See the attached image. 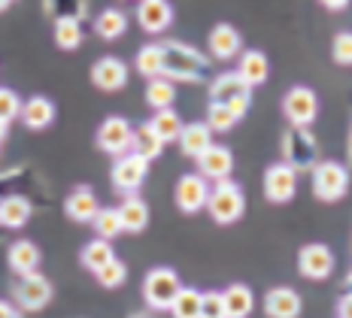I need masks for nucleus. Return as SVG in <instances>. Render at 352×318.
Masks as SVG:
<instances>
[{"instance_id": "nucleus-1", "label": "nucleus", "mask_w": 352, "mask_h": 318, "mask_svg": "<svg viewBox=\"0 0 352 318\" xmlns=\"http://www.w3.org/2000/svg\"><path fill=\"white\" fill-rule=\"evenodd\" d=\"M161 46V76H167L170 82H207L210 76V58L201 49L188 46L182 40H164Z\"/></svg>"}, {"instance_id": "nucleus-2", "label": "nucleus", "mask_w": 352, "mask_h": 318, "mask_svg": "<svg viewBox=\"0 0 352 318\" xmlns=\"http://www.w3.org/2000/svg\"><path fill=\"white\" fill-rule=\"evenodd\" d=\"M280 152H283V161L295 170V173H310V170L319 164V139L310 128L289 124V128L283 130Z\"/></svg>"}, {"instance_id": "nucleus-3", "label": "nucleus", "mask_w": 352, "mask_h": 318, "mask_svg": "<svg viewBox=\"0 0 352 318\" xmlns=\"http://www.w3.org/2000/svg\"><path fill=\"white\" fill-rule=\"evenodd\" d=\"M207 212L216 225H234L243 218L246 212V194L234 179H219L212 182L210 197H207Z\"/></svg>"}, {"instance_id": "nucleus-4", "label": "nucleus", "mask_w": 352, "mask_h": 318, "mask_svg": "<svg viewBox=\"0 0 352 318\" xmlns=\"http://www.w3.org/2000/svg\"><path fill=\"white\" fill-rule=\"evenodd\" d=\"M310 185L319 203H337L349 191V167L340 161H319L310 170Z\"/></svg>"}, {"instance_id": "nucleus-5", "label": "nucleus", "mask_w": 352, "mask_h": 318, "mask_svg": "<svg viewBox=\"0 0 352 318\" xmlns=\"http://www.w3.org/2000/svg\"><path fill=\"white\" fill-rule=\"evenodd\" d=\"M210 100L212 103H225L234 109V115L243 118L252 106V88L246 85V79L237 70H225L219 76H212L210 82Z\"/></svg>"}, {"instance_id": "nucleus-6", "label": "nucleus", "mask_w": 352, "mask_h": 318, "mask_svg": "<svg viewBox=\"0 0 352 318\" xmlns=\"http://www.w3.org/2000/svg\"><path fill=\"white\" fill-rule=\"evenodd\" d=\"M179 288H182V282H179V276H176V270L155 267L146 273V279H143V300L152 313H167L173 297L179 294Z\"/></svg>"}, {"instance_id": "nucleus-7", "label": "nucleus", "mask_w": 352, "mask_h": 318, "mask_svg": "<svg viewBox=\"0 0 352 318\" xmlns=\"http://www.w3.org/2000/svg\"><path fill=\"white\" fill-rule=\"evenodd\" d=\"M283 115L289 124H298V128H310L319 115V98L313 88L307 85H292L289 91L283 94Z\"/></svg>"}, {"instance_id": "nucleus-8", "label": "nucleus", "mask_w": 352, "mask_h": 318, "mask_svg": "<svg viewBox=\"0 0 352 318\" xmlns=\"http://www.w3.org/2000/svg\"><path fill=\"white\" fill-rule=\"evenodd\" d=\"M149 176V161L140 158L134 152H124L116 158L113 170H109V179H113V188L122 191V194H137L140 185Z\"/></svg>"}, {"instance_id": "nucleus-9", "label": "nucleus", "mask_w": 352, "mask_h": 318, "mask_svg": "<svg viewBox=\"0 0 352 318\" xmlns=\"http://www.w3.org/2000/svg\"><path fill=\"white\" fill-rule=\"evenodd\" d=\"M12 297H16L19 309H25V313H40L52 300V282L40 270H34L28 276H19L16 288H12Z\"/></svg>"}, {"instance_id": "nucleus-10", "label": "nucleus", "mask_w": 352, "mask_h": 318, "mask_svg": "<svg viewBox=\"0 0 352 318\" xmlns=\"http://www.w3.org/2000/svg\"><path fill=\"white\" fill-rule=\"evenodd\" d=\"M264 197L270 203L283 206V203H292V197L298 194V173L292 170L285 161H276L264 170Z\"/></svg>"}, {"instance_id": "nucleus-11", "label": "nucleus", "mask_w": 352, "mask_h": 318, "mask_svg": "<svg viewBox=\"0 0 352 318\" xmlns=\"http://www.w3.org/2000/svg\"><path fill=\"white\" fill-rule=\"evenodd\" d=\"M207 197H210V182L201 173L179 176V182L173 188V201L186 216H197L201 209H207Z\"/></svg>"}, {"instance_id": "nucleus-12", "label": "nucleus", "mask_w": 352, "mask_h": 318, "mask_svg": "<svg viewBox=\"0 0 352 318\" xmlns=\"http://www.w3.org/2000/svg\"><path fill=\"white\" fill-rule=\"evenodd\" d=\"M298 273L310 282H325L334 273V251L322 242H307L298 251Z\"/></svg>"}, {"instance_id": "nucleus-13", "label": "nucleus", "mask_w": 352, "mask_h": 318, "mask_svg": "<svg viewBox=\"0 0 352 318\" xmlns=\"http://www.w3.org/2000/svg\"><path fill=\"white\" fill-rule=\"evenodd\" d=\"M131 134H134V128H131L128 118L109 115L98 128V149L113 155V158H119V155L131 152Z\"/></svg>"}, {"instance_id": "nucleus-14", "label": "nucleus", "mask_w": 352, "mask_h": 318, "mask_svg": "<svg viewBox=\"0 0 352 318\" xmlns=\"http://www.w3.org/2000/svg\"><path fill=\"white\" fill-rule=\"evenodd\" d=\"M91 85L100 88V91L113 94V91H122L128 85V64L116 55H104L91 64Z\"/></svg>"}, {"instance_id": "nucleus-15", "label": "nucleus", "mask_w": 352, "mask_h": 318, "mask_svg": "<svg viewBox=\"0 0 352 318\" xmlns=\"http://www.w3.org/2000/svg\"><path fill=\"white\" fill-rule=\"evenodd\" d=\"M197 173L204 176L207 182H219V179H231L234 170V155L228 146H207L201 155H197Z\"/></svg>"}, {"instance_id": "nucleus-16", "label": "nucleus", "mask_w": 352, "mask_h": 318, "mask_svg": "<svg viewBox=\"0 0 352 318\" xmlns=\"http://www.w3.org/2000/svg\"><path fill=\"white\" fill-rule=\"evenodd\" d=\"M207 49L216 61H234V58L243 52V36H240V31L234 25H228V21H219L207 36Z\"/></svg>"}, {"instance_id": "nucleus-17", "label": "nucleus", "mask_w": 352, "mask_h": 318, "mask_svg": "<svg viewBox=\"0 0 352 318\" xmlns=\"http://www.w3.org/2000/svg\"><path fill=\"white\" fill-rule=\"evenodd\" d=\"M261 306H264V315L267 318H298L300 309H304V300H300V294L295 288L276 285L264 294Z\"/></svg>"}, {"instance_id": "nucleus-18", "label": "nucleus", "mask_w": 352, "mask_h": 318, "mask_svg": "<svg viewBox=\"0 0 352 318\" xmlns=\"http://www.w3.org/2000/svg\"><path fill=\"white\" fill-rule=\"evenodd\" d=\"M137 25L146 34H164L173 25V6L167 0H140L137 3Z\"/></svg>"}, {"instance_id": "nucleus-19", "label": "nucleus", "mask_w": 352, "mask_h": 318, "mask_svg": "<svg viewBox=\"0 0 352 318\" xmlns=\"http://www.w3.org/2000/svg\"><path fill=\"white\" fill-rule=\"evenodd\" d=\"M100 203L98 197H94V191L88 188V185H76V188L67 194V201H64V216L70 221H76V225H85V221H91L98 216Z\"/></svg>"}, {"instance_id": "nucleus-20", "label": "nucleus", "mask_w": 352, "mask_h": 318, "mask_svg": "<svg viewBox=\"0 0 352 318\" xmlns=\"http://www.w3.org/2000/svg\"><path fill=\"white\" fill-rule=\"evenodd\" d=\"M237 73L246 79V85L249 88H258L267 82V76H270V61H267V55L258 49H246V52H240L237 55Z\"/></svg>"}, {"instance_id": "nucleus-21", "label": "nucleus", "mask_w": 352, "mask_h": 318, "mask_svg": "<svg viewBox=\"0 0 352 318\" xmlns=\"http://www.w3.org/2000/svg\"><path fill=\"white\" fill-rule=\"evenodd\" d=\"M176 143H179V152L186 155V158L195 161L207 146H212V130L207 122H188V124H182Z\"/></svg>"}, {"instance_id": "nucleus-22", "label": "nucleus", "mask_w": 352, "mask_h": 318, "mask_svg": "<svg viewBox=\"0 0 352 318\" xmlns=\"http://www.w3.org/2000/svg\"><path fill=\"white\" fill-rule=\"evenodd\" d=\"M21 124H25L28 130H46L49 124L55 122V103L49 98H43V94H36L28 103H21Z\"/></svg>"}, {"instance_id": "nucleus-23", "label": "nucleus", "mask_w": 352, "mask_h": 318, "mask_svg": "<svg viewBox=\"0 0 352 318\" xmlns=\"http://www.w3.org/2000/svg\"><path fill=\"white\" fill-rule=\"evenodd\" d=\"M122 218V231L124 234H143L146 225H149V206H146L143 197L137 194H124V201L116 206Z\"/></svg>"}, {"instance_id": "nucleus-24", "label": "nucleus", "mask_w": 352, "mask_h": 318, "mask_svg": "<svg viewBox=\"0 0 352 318\" xmlns=\"http://www.w3.org/2000/svg\"><path fill=\"white\" fill-rule=\"evenodd\" d=\"M31 212H34V206L28 197H21V194L0 197V225H3V231L6 227H10V231L25 227L28 221H31Z\"/></svg>"}, {"instance_id": "nucleus-25", "label": "nucleus", "mask_w": 352, "mask_h": 318, "mask_svg": "<svg viewBox=\"0 0 352 318\" xmlns=\"http://www.w3.org/2000/svg\"><path fill=\"white\" fill-rule=\"evenodd\" d=\"M40 261H43V255H40V249H36V242H31V240H16L10 246V251H6V264H10L12 273H19V276L34 273L40 267Z\"/></svg>"}, {"instance_id": "nucleus-26", "label": "nucleus", "mask_w": 352, "mask_h": 318, "mask_svg": "<svg viewBox=\"0 0 352 318\" xmlns=\"http://www.w3.org/2000/svg\"><path fill=\"white\" fill-rule=\"evenodd\" d=\"M222 300H225V318H249L255 309V294L243 282H234L225 288Z\"/></svg>"}, {"instance_id": "nucleus-27", "label": "nucleus", "mask_w": 352, "mask_h": 318, "mask_svg": "<svg viewBox=\"0 0 352 318\" xmlns=\"http://www.w3.org/2000/svg\"><path fill=\"white\" fill-rule=\"evenodd\" d=\"M124 31H128V16H124L122 10H116V6L100 10V16L94 19V34H98L100 40H107V43L124 36Z\"/></svg>"}, {"instance_id": "nucleus-28", "label": "nucleus", "mask_w": 352, "mask_h": 318, "mask_svg": "<svg viewBox=\"0 0 352 318\" xmlns=\"http://www.w3.org/2000/svg\"><path fill=\"white\" fill-rule=\"evenodd\" d=\"M131 152L140 155V158H146V161L161 158V152H164V143H161V137L149 128V122L140 124V128H134V134H131Z\"/></svg>"}, {"instance_id": "nucleus-29", "label": "nucleus", "mask_w": 352, "mask_h": 318, "mask_svg": "<svg viewBox=\"0 0 352 318\" xmlns=\"http://www.w3.org/2000/svg\"><path fill=\"white\" fill-rule=\"evenodd\" d=\"M116 258V251H113V242L109 240H91L88 242V246L79 251V261H82V267L85 270H91V273H98L100 267H104V264H109Z\"/></svg>"}, {"instance_id": "nucleus-30", "label": "nucleus", "mask_w": 352, "mask_h": 318, "mask_svg": "<svg viewBox=\"0 0 352 318\" xmlns=\"http://www.w3.org/2000/svg\"><path fill=\"white\" fill-rule=\"evenodd\" d=\"M146 103L152 109H167L173 106L176 100V82H170L167 76H155V79H146Z\"/></svg>"}, {"instance_id": "nucleus-31", "label": "nucleus", "mask_w": 352, "mask_h": 318, "mask_svg": "<svg viewBox=\"0 0 352 318\" xmlns=\"http://www.w3.org/2000/svg\"><path fill=\"white\" fill-rule=\"evenodd\" d=\"M149 128L161 137V143H173V139L179 137V130H182V118H179V113H176L173 106L155 109V115H152Z\"/></svg>"}, {"instance_id": "nucleus-32", "label": "nucleus", "mask_w": 352, "mask_h": 318, "mask_svg": "<svg viewBox=\"0 0 352 318\" xmlns=\"http://www.w3.org/2000/svg\"><path fill=\"white\" fill-rule=\"evenodd\" d=\"M55 46L64 49V52H73L82 46V25L79 19H55Z\"/></svg>"}, {"instance_id": "nucleus-33", "label": "nucleus", "mask_w": 352, "mask_h": 318, "mask_svg": "<svg viewBox=\"0 0 352 318\" xmlns=\"http://www.w3.org/2000/svg\"><path fill=\"white\" fill-rule=\"evenodd\" d=\"M167 313H170L173 318H201V291L182 285Z\"/></svg>"}, {"instance_id": "nucleus-34", "label": "nucleus", "mask_w": 352, "mask_h": 318, "mask_svg": "<svg viewBox=\"0 0 352 318\" xmlns=\"http://www.w3.org/2000/svg\"><path fill=\"white\" fill-rule=\"evenodd\" d=\"M134 67H137V73H140L143 79L161 76V46H158V43H146V46L137 52Z\"/></svg>"}, {"instance_id": "nucleus-35", "label": "nucleus", "mask_w": 352, "mask_h": 318, "mask_svg": "<svg viewBox=\"0 0 352 318\" xmlns=\"http://www.w3.org/2000/svg\"><path fill=\"white\" fill-rule=\"evenodd\" d=\"M237 122H240V118L234 115V109H231V106H225V103H212V100H210V106H207V124H210L212 134H228V130H231Z\"/></svg>"}, {"instance_id": "nucleus-36", "label": "nucleus", "mask_w": 352, "mask_h": 318, "mask_svg": "<svg viewBox=\"0 0 352 318\" xmlns=\"http://www.w3.org/2000/svg\"><path fill=\"white\" fill-rule=\"evenodd\" d=\"M91 225H94V234H98L100 240H116V236L122 234L119 209H113V206H107V209H98V216L91 218Z\"/></svg>"}, {"instance_id": "nucleus-37", "label": "nucleus", "mask_w": 352, "mask_h": 318, "mask_svg": "<svg viewBox=\"0 0 352 318\" xmlns=\"http://www.w3.org/2000/svg\"><path fill=\"white\" fill-rule=\"evenodd\" d=\"M46 12L52 19H85L88 0H46Z\"/></svg>"}, {"instance_id": "nucleus-38", "label": "nucleus", "mask_w": 352, "mask_h": 318, "mask_svg": "<svg viewBox=\"0 0 352 318\" xmlns=\"http://www.w3.org/2000/svg\"><path fill=\"white\" fill-rule=\"evenodd\" d=\"M94 279H98L104 288H119V285H124V279H128V264L119 261V258H113V261L104 264V267L94 273Z\"/></svg>"}, {"instance_id": "nucleus-39", "label": "nucleus", "mask_w": 352, "mask_h": 318, "mask_svg": "<svg viewBox=\"0 0 352 318\" xmlns=\"http://www.w3.org/2000/svg\"><path fill=\"white\" fill-rule=\"evenodd\" d=\"M331 55L340 67H352V31H340L331 43Z\"/></svg>"}, {"instance_id": "nucleus-40", "label": "nucleus", "mask_w": 352, "mask_h": 318, "mask_svg": "<svg viewBox=\"0 0 352 318\" xmlns=\"http://www.w3.org/2000/svg\"><path fill=\"white\" fill-rule=\"evenodd\" d=\"M21 113V98L12 88H0V122L10 124L12 118H19Z\"/></svg>"}, {"instance_id": "nucleus-41", "label": "nucleus", "mask_w": 352, "mask_h": 318, "mask_svg": "<svg viewBox=\"0 0 352 318\" xmlns=\"http://www.w3.org/2000/svg\"><path fill=\"white\" fill-rule=\"evenodd\" d=\"M201 318H225L222 291H201Z\"/></svg>"}, {"instance_id": "nucleus-42", "label": "nucleus", "mask_w": 352, "mask_h": 318, "mask_svg": "<svg viewBox=\"0 0 352 318\" xmlns=\"http://www.w3.org/2000/svg\"><path fill=\"white\" fill-rule=\"evenodd\" d=\"M337 318H352V294H340V300H337Z\"/></svg>"}, {"instance_id": "nucleus-43", "label": "nucleus", "mask_w": 352, "mask_h": 318, "mask_svg": "<svg viewBox=\"0 0 352 318\" xmlns=\"http://www.w3.org/2000/svg\"><path fill=\"white\" fill-rule=\"evenodd\" d=\"M319 3L325 6L328 12H343V10H346V6L352 3V0H319Z\"/></svg>"}, {"instance_id": "nucleus-44", "label": "nucleus", "mask_w": 352, "mask_h": 318, "mask_svg": "<svg viewBox=\"0 0 352 318\" xmlns=\"http://www.w3.org/2000/svg\"><path fill=\"white\" fill-rule=\"evenodd\" d=\"M0 318H19V313H16V309H12V303L0 300Z\"/></svg>"}, {"instance_id": "nucleus-45", "label": "nucleus", "mask_w": 352, "mask_h": 318, "mask_svg": "<svg viewBox=\"0 0 352 318\" xmlns=\"http://www.w3.org/2000/svg\"><path fill=\"white\" fill-rule=\"evenodd\" d=\"M343 291H346V294H352V270L346 273V276H343Z\"/></svg>"}, {"instance_id": "nucleus-46", "label": "nucleus", "mask_w": 352, "mask_h": 318, "mask_svg": "<svg viewBox=\"0 0 352 318\" xmlns=\"http://www.w3.org/2000/svg\"><path fill=\"white\" fill-rule=\"evenodd\" d=\"M6 137H10V124L0 122V146H3V139H6Z\"/></svg>"}, {"instance_id": "nucleus-47", "label": "nucleus", "mask_w": 352, "mask_h": 318, "mask_svg": "<svg viewBox=\"0 0 352 318\" xmlns=\"http://www.w3.org/2000/svg\"><path fill=\"white\" fill-rule=\"evenodd\" d=\"M346 155H349V170H352V124H349V146H346Z\"/></svg>"}, {"instance_id": "nucleus-48", "label": "nucleus", "mask_w": 352, "mask_h": 318, "mask_svg": "<svg viewBox=\"0 0 352 318\" xmlns=\"http://www.w3.org/2000/svg\"><path fill=\"white\" fill-rule=\"evenodd\" d=\"M131 318H152V315H149V313H134Z\"/></svg>"}, {"instance_id": "nucleus-49", "label": "nucleus", "mask_w": 352, "mask_h": 318, "mask_svg": "<svg viewBox=\"0 0 352 318\" xmlns=\"http://www.w3.org/2000/svg\"><path fill=\"white\" fill-rule=\"evenodd\" d=\"M10 3H12V0H0V12H3L6 6H10Z\"/></svg>"}, {"instance_id": "nucleus-50", "label": "nucleus", "mask_w": 352, "mask_h": 318, "mask_svg": "<svg viewBox=\"0 0 352 318\" xmlns=\"http://www.w3.org/2000/svg\"><path fill=\"white\" fill-rule=\"evenodd\" d=\"M0 231H3V225H0Z\"/></svg>"}]
</instances>
